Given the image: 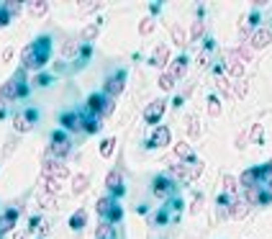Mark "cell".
Listing matches in <instances>:
<instances>
[{"label":"cell","instance_id":"1","mask_svg":"<svg viewBox=\"0 0 272 239\" xmlns=\"http://www.w3.org/2000/svg\"><path fill=\"white\" fill-rule=\"evenodd\" d=\"M24 70H39L49 59V39H39L24 49Z\"/></svg>","mask_w":272,"mask_h":239},{"label":"cell","instance_id":"2","mask_svg":"<svg viewBox=\"0 0 272 239\" xmlns=\"http://www.w3.org/2000/svg\"><path fill=\"white\" fill-rule=\"evenodd\" d=\"M21 95H26V85L21 82V75L11 77L8 82H3V88H0V100H16Z\"/></svg>","mask_w":272,"mask_h":239},{"label":"cell","instance_id":"3","mask_svg":"<svg viewBox=\"0 0 272 239\" xmlns=\"http://www.w3.org/2000/svg\"><path fill=\"white\" fill-rule=\"evenodd\" d=\"M41 175L44 178H54V180H67L70 178V167L67 165H62V162H54V160H47L44 162V167H41Z\"/></svg>","mask_w":272,"mask_h":239},{"label":"cell","instance_id":"4","mask_svg":"<svg viewBox=\"0 0 272 239\" xmlns=\"http://www.w3.org/2000/svg\"><path fill=\"white\" fill-rule=\"evenodd\" d=\"M223 67H226V72H229L231 77H236V80L244 77V59L236 54V49L226 54V64H223Z\"/></svg>","mask_w":272,"mask_h":239},{"label":"cell","instance_id":"5","mask_svg":"<svg viewBox=\"0 0 272 239\" xmlns=\"http://www.w3.org/2000/svg\"><path fill=\"white\" fill-rule=\"evenodd\" d=\"M70 139H67L62 132H57L54 137H52V147H49V152H52V155L54 157H59V160H64L67 155H70Z\"/></svg>","mask_w":272,"mask_h":239},{"label":"cell","instance_id":"6","mask_svg":"<svg viewBox=\"0 0 272 239\" xmlns=\"http://www.w3.org/2000/svg\"><path fill=\"white\" fill-rule=\"evenodd\" d=\"M34 118H36V111L18 113V116L13 118V129H16L18 134H26V132H31V129H34Z\"/></svg>","mask_w":272,"mask_h":239},{"label":"cell","instance_id":"7","mask_svg":"<svg viewBox=\"0 0 272 239\" xmlns=\"http://www.w3.org/2000/svg\"><path fill=\"white\" fill-rule=\"evenodd\" d=\"M269 41H272V31L269 29H257L252 36H249V47L252 49H264Z\"/></svg>","mask_w":272,"mask_h":239},{"label":"cell","instance_id":"8","mask_svg":"<svg viewBox=\"0 0 272 239\" xmlns=\"http://www.w3.org/2000/svg\"><path fill=\"white\" fill-rule=\"evenodd\" d=\"M165 108H167V105H165V100H152V103H149V108L144 111V121H147V124H157V121L162 118Z\"/></svg>","mask_w":272,"mask_h":239},{"label":"cell","instance_id":"9","mask_svg":"<svg viewBox=\"0 0 272 239\" xmlns=\"http://www.w3.org/2000/svg\"><path fill=\"white\" fill-rule=\"evenodd\" d=\"M123 88H126V82H123V72H118V75H113L108 82H105V93L110 95V98H116V95H121L123 93Z\"/></svg>","mask_w":272,"mask_h":239},{"label":"cell","instance_id":"10","mask_svg":"<svg viewBox=\"0 0 272 239\" xmlns=\"http://www.w3.org/2000/svg\"><path fill=\"white\" fill-rule=\"evenodd\" d=\"M167 144H172V132L167 126H160L154 132V137L149 139V147H167Z\"/></svg>","mask_w":272,"mask_h":239},{"label":"cell","instance_id":"11","mask_svg":"<svg viewBox=\"0 0 272 239\" xmlns=\"http://www.w3.org/2000/svg\"><path fill=\"white\" fill-rule=\"evenodd\" d=\"M152 64H154V67H167V64H170V47L167 44H160V47L154 49Z\"/></svg>","mask_w":272,"mask_h":239},{"label":"cell","instance_id":"12","mask_svg":"<svg viewBox=\"0 0 272 239\" xmlns=\"http://www.w3.org/2000/svg\"><path fill=\"white\" fill-rule=\"evenodd\" d=\"M152 193H154L160 201H165L167 195L172 193V183H170L165 175H162V178H157V180H154V188H152Z\"/></svg>","mask_w":272,"mask_h":239},{"label":"cell","instance_id":"13","mask_svg":"<svg viewBox=\"0 0 272 239\" xmlns=\"http://www.w3.org/2000/svg\"><path fill=\"white\" fill-rule=\"evenodd\" d=\"M16 221H18V211H16V208H8L3 216H0V234L11 231V229L16 226Z\"/></svg>","mask_w":272,"mask_h":239},{"label":"cell","instance_id":"14","mask_svg":"<svg viewBox=\"0 0 272 239\" xmlns=\"http://www.w3.org/2000/svg\"><path fill=\"white\" fill-rule=\"evenodd\" d=\"M246 211H249V203H246L244 198H236V201H231V206H229V216H231V219H244Z\"/></svg>","mask_w":272,"mask_h":239},{"label":"cell","instance_id":"15","mask_svg":"<svg viewBox=\"0 0 272 239\" xmlns=\"http://www.w3.org/2000/svg\"><path fill=\"white\" fill-rule=\"evenodd\" d=\"M105 188L113 190L116 195L123 190V188H121V170H110V172H108V178H105Z\"/></svg>","mask_w":272,"mask_h":239},{"label":"cell","instance_id":"16","mask_svg":"<svg viewBox=\"0 0 272 239\" xmlns=\"http://www.w3.org/2000/svg\"><path fill=\"white\" fill-rule=\"evenodd\" d=\"M170 175H172V178H177V180H183V183L193 180V172H190V167H188V165H172V167H170Z\"/></svg>","mask_w":272,"mask_h":239},{"label":"cell","instance_id":"17","mask_svg":"<svg viewBox=\"0 0 272 239\" xmlns=\"http://www.w3.org/2000/svg\"><path fill=\"white\" fill-rule=\"evenodd\" d=\"M257 180H259V172L257 170H246V172H241L239 185H244L249 190V188H257Z\"/></svg>","mask_w":272,"mask_h":239},{"label":"cell","instance_id":"18","mask_svg":"<svg viewBox=\"0 0 272 239\" xmlns=\"http://www.w3.org/2000/svg\"><path fill=\"white\" fill-rule=\"evenodd\" d=\"M216 85H218V90H221L226 98H231V100L236 98V90H234V85H231L229 80H226L223 75H218V77H216Z\"/></svg>","mask_w":272,"mask_h":239},{"label":"cell","instance_id":"19","mask_svg":"<svg viewBox=\"0 0 272 239\" xmlns=\"http://www.w3.org/2000/svg\"><path fill=\"white\" fill-rule=\"evenodd\" d=\"M185 64H188V59H185V57H180V59H175V62L170 64V70H167V72H170L175 80H180V77L185 75Z\"/></svg>","mask_w":272,"mask_h":239},{"label":"cell","instance_id":"20","mask_svg":"<svg viewBox=\"0 0 272 239\" xmlns=\"http://www.w3.org/2000/svg\"><path fill=\"white\" fill-rule=\"evenodd\" d=\"M87 224V211L85 208H77L75 213H72V219H70V226L72 229H82Z\"/></svg>","mask_w":272,"mask_h":239},{"label":"cell","instance_id":"21","mask_svg":"<svg viewBox=\"0 0 272 239\" xmlns=\"http://www.w3.org/2000/svg\"><path fill=\"white\" fill-rule=\"evenodd\" d=\"M47 11H49L47 0H34V3H29V13L31 16H47Z\"/></svg>","mask_w":272,"mask_h":239},{"label":"cell","instance_id":"22","mask_svg":"<svg viewBox=\"0 0 272 239\" xmlns=\"http://www.w3.org/2000/svg\"><path fill=\"white\" fill-rule=\"evenodd\" d=\"M175 155L180 160H193V147L188 142H180V144H175Z\"/></svg>","mask_w":272,"mask_h":239},{"label":"cell","instance_id":"23","mask_svg":"<svg viewBox=\"0 0 272 239\" xmlns=\"http://www.w3.org/2000/svg\"><path fill=\"white\" fill-rule=\"evenodd\" d=\"M87 185H90L87 175H75V180H72V193H75V195H80V193H85V190H87Z\"/></svg>","mask_w":272,"mask_h":239},{"label":"cell","instance_id":"24","mask_svg":"<svg viewBox=\"0 0 272 239\" xmlns=\"http://www.w3.org/2000/svg\"><path fill=\"white\" fill-rule=\"evenodd\" d=\"M103 105H105V98L98 95V93L87 98V108H90V111H98V113H100V111H103Z\"/></svg>","mask_w":272,"mask_h":239},{"label":"cell","instance_id":"25","mask_svg":"<svg viewBox=\"0 0 272 239\" xmlns=\"http://www.w3.org/2000/svg\"><path fill=\"white\" fill-rule=\"evenodd\" d=\"M157 85H160V90H172L175 88V77L170 72H162L160 80H157Z\"/></svg>","mask_w":272,"mask_h":239},{"label":"cell","instance_id":"26","mask_svg":"<svg viewBox=\"0 0 272 239\" xmlns=\"http://www.w3.org/2000/svg\"><path fill=\"white\" fill-rule=\"evenodd\" d=\"M172 39H175L177 47H185V44H188V36H185L183 26H172Z\"/></svg>","mask_w":272,"mask_h":239},{"label":"cell","instance_id":"27","mask_svg":"<svg viewBox=\"0 0 272 239\" xmlns=\"http://www.w3.org/2000/svg\"><path fill=\"white\" fill-rule=\"evenodd\" d=\"M188 137L190 139H198L200 137V126H198V118L195 116H188Z\"/></svg>","mask_w":272,"mask_h":239},{"label":"cell","instance_id":"28","mask_svg":"<svg viewBox=\"0 0 272 239\" xmlns=\"http://www.w3.org/2000/svg\"><path fill=\"white\" fill-rule=\"evenodd\" d=\"M113 149H116V139L108 137V139L100 144V157H110V155H113Z\"/></svg>","mask_w":272,"mask_h":239},{"label":"cell","instance_id":"29","mask_svg":"<svg viewBox=\"0 0 272 239\" xmlns=\"http://www.w3.org/2000/svg\"><path fill=\"white\" fill-rule=\"evenodd\" d=\"M98 29H100L98 24H90L87 29H82V34H80V39H82V41H93V39L98 36Z\"/></svg>","mask_w":272,"mask_h":239},{"label":"cell","instance_id":"30","mask_svg":"<svg viewBox=\"0 0 272 239\" xmlns=\"http://www.w3.org/2000/svg\"><path fill=\"white\" fill-rule=\"evenodd\" d=\"M59 188H62V183H59V180H54V178H44V190H47L49 195L59 193Z\"/></svg>","mask_w":272,"mask_h":239},{"label":"cell","instance_id":"31","mask_svg":"<svg viewBox=\"0 0 272 239\" xmlns=\"http://www.w3.org/2000/svg\"><path fill=\"white\" fill-rule=\"evenodd\" d=\"M252 52H254V49L249 47L246 41H241V44H239V49H236V54H239V57H241L244 62H252Z\"/></svg>","mask_w":272,"mask_h":239},{"label":"cell","instance_id":"32","mask_svg":"<svg viewBox=\"0 0 272 239\" xmlns=\"http://www.w3.org/2000/svg\"><path fill=\"white\" fill-rule=\"evenodd\" d=\"M110 206H113V201H110V198H105V195H103V198H98V213L103 216V221H105V216H108Z\"/></svg>","mask_w":272,"mask_h":239},{"label":"cell","instance_id":"33","mask_svg":"<svg viewBox=\"0 0 272 239\" xmlns=\"http://www.w3.org/2000/svg\"><path fill=\"white\" fill-rule=\"evenodd\" d=\"M203 31H206V26H203V21H195L193 29H190V41H200Z\"/></svg>","mask_w":272,"mask_h":239},{"label":"cell","instance_id":"34","mask_svg":"<svg viewBox=\"0 0 272 239\" xmlns=\"http://www.w3.org/2000/svg\"><path fill=\"white\" fill-rule=\"evenodd\" d=\"M75 52H77V41H75V39H64V44H62V54L72 57Z\"/></svg>","mask_w":272,"mask_h":239},{"label":"cell","instance_id":"35","mask_svg":"<svg viewBox=\"0 0 272 239\" xmlns=\"http://www.w3.org/2000/svg\"><path fill=\"white\" fill-rule=\"evenodd\" d=\"M208 116H221V103H218V98H208Z\"/></svg>","mask_w":272,"mask_h":239},{"label":"cell","instance_id":"36","mask_svg":"<svg viewBox=\"0 0 272 239\" xmlns=\"http://www.w3.org/2000/svg\"><path fill=\"white\" fill-rule=\"evenodd\" d=\"M236 178H231V175H223V190L226 193H236Z\"/></svg>","mask_w":272,"mask_h":239},{"label":"cell","instance_id":"37","mask_svg":"<svg viewBox=\"0 0 272 239\" xmlns=\"http://www.w3.org/2000/svg\"><path fill=\"white\" fill-rule=\"evenodd\" d=\"M82 129L87 134H95L98 129H100V124H98V118H87V121H82Z\"/></svg>","mask_w":272,"mask_h":239},{"label":"cell","instance_id":"38","mask_svg":"<svg viewBox=\"0 0 272 239\" xmlns=\"http://www.w3.org/2000/svg\"><path fill=\"white\" fill-rule=\"evenodd\" d=\"M152 31H154V21H152V18H144L142 24H139V34L147 36V34H152Z\"/></svg>","mask_w":272,"mask_h":239},{"label":"cell","instance_id":"39","mask_svg":"<svg viewBox=\"0 0 272 239\" xmlns=\"http://www.w3.org/2000/svg\"><path fill=\"white\" fill-rule=\"evenodd\" d=\"M121 216H123L121 206H116V203H113V206H110V211H108V224H110V221H118Z\"/></svg>","mask_w":272,"mask_h":239},{"label":"cell","instance_id":"40","mask_svg":"<svg viewBox=\"0 0 272 239\" xmlns=\"http://www.w3.org/2000/svg\"><path fill=\"white\" fill-rule=\"evenodd\" d=\"M95 236H98V239H110V224H108V221H100Z\"/></svg>","mask_w":272,"mask_h":239},{"label":"cell","instance_id":"41","mask_svg":"<svg viewBox=\"0 0 272 239\" xmlns=\"http://www.w3.org/2000/svg\"><path fill=\"white\" fill-rule=\"evenodd\" d=\"M249 142H252V144H259V142H262V124H257V126L252 129V134H249Z\"/></svg>","mask_w":272,"mask_h":239},{"label":"cell","instance_id":"42","mask_svg":"<svg viewBox=\"0 0 272 239\" xmlns=\"http://www.w3.org/2000/svg\"><path fill=\"white\" fill-rule=\"evenodd\" d=\"M39 203L47 206V208H54V206H57V198H54V195H49V193H44L41 198H39Z\"/></svg>","mask_w":272,"mask_h":239},{"label":"cell","instance_id":"43","mask_svg":"<svg viewBox=\"0 0 272 239\" xmlns=\"http://www.w3.org/2000/svg\"><path fill=\"white\" fill-rule=\"evenodd\" d=\"M3 8H6V11L13 16V13H21V8H24V6H21V3H16V0H8V3H6Z\"/></svg>","mask_w":272,"mask_h":239},{"label":"cell","instance_id":"44","mask_svg":"<svg viewBox=\"0 0 272 239\" xmlns=\"http://www.w3.org/2000/svg\"><path fill=\"white\" fill-rule=\"evenodd\" d=\"M77 118L72 116V113H67V116H62V124L67 126V129H77V124H75Z\"/></svg>","mask_w":272,"mask_h":239},{"label":"cell","instance_id":"45","mask_svg":"<svg viewBox=\"0 0 272 239\" xmlns=\"http://www.w3.org/2000/svg\"><path fill=\"white\" fill-rule=\"evenodd\" d=\"M8 24H11V13H8L6 8H0V29L8 26Z\"/></svg>","mask_w":272,"mask_h":239},{"label":"cell","instance_id":"46","mask_svg":"<svg viewBox=\"0 0 272 239\" xmlns=\"http://www.w3.org/2000/svg\"><path fill=\"white\" fill-rule=\"evenodd\" d=\"M113 108H116V103H113V100H105V105H103L100 116H103V118H105V116H110V113H113Z\"/></svg>","mask_w":272,"mask_h":239},{"label":"cell","instance_id":"47","mask_svg":"<svg viewBox=\"0 0 272 239\" xmlns=\"http://www.w3.org/2000/svg\"><path fill=\"white\" fill-rule=\"evenodd\" d=\"M98 8H100V3H85V0L80 3V11H82V13H87V11H98Z\"/></svg>","mask_w":272,"mask_h":239},{"label":"cell","instance_id":"48","mask_svg":"<svg viewBox=\"0 0 272 239\" xmlns=\"http://www.w3.org/2000/svg\"><path fill=\"white\" fill-rule=\"evenodd\" d=\"M200 206H203V195H195V201H193V206H190V213H198Z\"/></svg>","mask_w":272,"mask_h":239},{"label":"cell","instance_id":"49","mask_svg":"<svg viewBox=\"0 0 272 239\" xmlns=\"http://www.w3.org/2000/svg\"><path fill=\"white\" fill-rule=\"evenodd\" d=\"M246 95V82H236V98H244Z\"/></svg>","mask_w":272,"mask_h":239},{"label":"cell","instance_id":"50","mask_svg":"<svg viewBox=\"0 0 272 239\" xmlns=\"http://www.w3.org/2000/svg\"><path fill=\"white\" fill-rule=\"evenodd\" d=\"M206 59H208V52H200V57H198V62H200V64H208Z\"/></svg>","mask_w":272,"mask_h":239},{"label":"cell","instance_id":"51","mask_svg":"<svg viewBox=\"0 0 272 239\" xmlns=\"http://www.w3.org/2000/svg\"><path fill=\"white\" fill-rule=\"evenodd\" d=\"M11 57H13V49H6V52H3V62H8Z\"/></svg>","mask_w":272,"mask_h":239},{"label":"cell","instance_id":"52","mask_svg":"<svg viewBox=\"0 0 272 239\" xmlns=\"http://www.w3.org/2000/svg\"><path fill=\"white\" fill-rule=\"evenodd\" d=\"M3 116H6V103L0 100V118H3Z\"/></svg>","mask_w":272,"mask_h":239}]
</instances>
